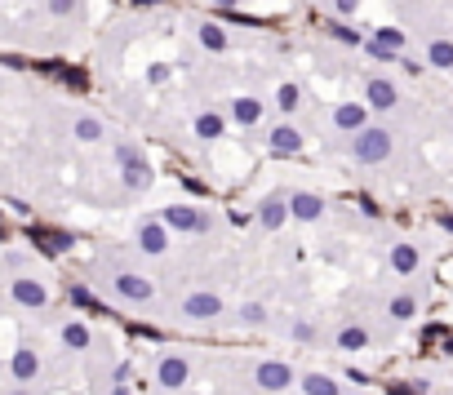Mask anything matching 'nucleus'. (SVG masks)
Segmentation results:
<instances>
[{
    "label": "nucleus",
    "mask_w": 453,
    "mask_h": 395,
    "mask_svg": "<svg viewBox=\"0 0 453 395\" xmlns=\"http://www.w3.org/2000/svg\"><path fill=\"white\" fill-rule=\"evenodd\" d=\"M386 152H391V138H386L382 129H364V134L356 138V156L360 160H382Z\"/></svg>",
    "instance_id": "nucleus-1"
},
{
    "label": "nucleus",
    "mask_w": 453,
    "mask_h": 395,
    "mask_svg": "<svg viewBox=\"0 0 453 395\" xmlns=\"http://www.w3.org/2000/svg\"><path fill=\"white\" fill-rule=\"evenodd\" d=\"M369 102H373V107H391V102H395V89H391L386 80H373V84H369Z\"/></svg>",
    "instance_id": "nucleus-2"
},
{
    "label": "nucleus",
    "mask_w": 453,
    "mask_h": 395,
    "mask_svg": "<svg viewBox=\"0 0 453 395\" xmlns=\"http://www.w3.org/2000/svg\"><path fill=\"white\" fill-rule=\"evenodd\" d=\"M431 62H436V67H453V45L436 40V45H431Z\"/></svg>",
    "instance_id": "nucleus-3"
},
{
    "label": "nucleus",
    "mask_w": 453,
    "mask_h": 395,
    "mask_svg": "<svg viewBox=\"0 0 453 395\" xmlns=\"http://www.w3.org/2000/svg\"><path fill=\"white\" fill-rule=\"evenodd\" d=\"M360 120H364L360 107H338V125L342 129H360Z\"/></svg>",
    "instance_id": "nucleus-4"
},
{
    "label": "nucleus",
    "mask_w": 453,
    "mask_h": 395,
    "mask_svg": "<svg viewBox=\"0 0 453 395\" xmlns=\"http://www.w3.org/2000/svg\"><path fill=\"white\" fill-rule=\"evenodd\" d=\"M276 147H280V152H294V147H298V134H294V129H276Z\"/></svg>",
    "instance_id": "nucleus-5"
},
{
    "label": "nucleus",
    "mask_w": 453,
    "mask_h": 395,
    "mask_svg": "<svg viewBox=\"0 0 453 395\" xmlns=\"http://www.w3.org/2000/svg\"><path fill=\"white\" fill-rule=\"evenodd\" d=\"M262 382H267V387H285L289 373H285V369H262Z\"/></svg>",
    "instance_id": "nucleus-6"
},
{
    "label": "nucleus",
    "mask_w": 453,
    "mask_h": 395,
    "mask_svg": "<svg viewBox=\"0 0 453 395\" xmlns=\"http://www.w3.org/2000/svg\"><path fill=\"white\" fill-rule=\"evenodd\" d=\"M378 45H386V49H400V32L382 27V32H378Z\"/></svg>",
    "instance_id": "nucleus-7"
},
{
    "label": "nucleus",
    "mask_w": 453,
    "mask_h": 395,
    "mask_svg": "<svg viewBox=\"0 0 453 395\" xmlns=\"http://www.w3.org/2000/svg\"><path fill=\"white\" fill-rule=\"evenodd\" d=\"M413 262H418L413 249H395V267H400V271H413Z\"/></svg>",
    "instance_id": "nucleus-8"
},
{
    "label": "nucleus",
    "mask_w": 453,
    "mask_h": 395,
    "mask_svg": "<svg viewBox=\"0 0 453 395\" xmlns=\"http://www.w3.org/2000/svg\"><path fill=\"white\" fill-rule=\"evenodd\" d=\"M169 222H178V227H196V218L187 209H169Z\"/></svg>",
    "instance_id": "nucleus-9"
},
{
    "label": "nucleus",
    "mask_w": 453,
    "mask_h": 395,
    "mask_svg": "<svg viewBox=\"0 0 453 395\" xmlns=\"http://www.w3.org/2000/svg\"><path fill=\"white\" fill-rule=\"evenodd\" d=\"M218 129H222V120H218V116H205V120H200V134H205V138H213Z\"/></svg>",
    "instance_id": "nucleus-10"
},
{
    "label": "nucleus",
    "mask_w": 453,
    "mask_h": 395,
    "mask_svg": "<svg viewBox=\"0 0 453 395\" xmlns=\"http://www.w3.org/2000/svg\"><path fill=\"white\" fill-rule=\"evenodd\" d=\"M222 40H226V36L218 32V27H205V45H213V49H222Z\"/></svg>",
    "instance_id": "nucleus-11"
},
{
    "label": "nucleus",
    "mask_w": 453,
    "mask_h": 395,
    "mask_svg": "<svg viewBox=\"0 0 453 395\" xmlns=\"http://www.w3.org/2000/svg\"><path fill=\"white\" fill-rule=\"evenodd\" d=\"M342 346H351V351H356V346H364V333H360V328H351V333H342Z\"/></svg>",
    "instance_id": "nucleus-12"
},
{
    "label": "nucleus",
    "mask_w": 453,
    "mask_h": 395,
    "mask_svg": "<svg viewBox=\"0 0 453 395\" xmlns=\"http://www.w3.org/2000/svg\"><path fill=\"white\" fill-rule=\"evenodd\" d=\"M334 36H338V40H347V45H360V36H356L351 27H334Z\"/></svg>",
    "instance_id": "nucleus-13"
},
{
    "label": "nucleus",
    "mask_w": 453,
    "mask_h": 395,
    "mask_svg": "<svg viewBox=\"0 0 453 395\" xmlns=\"http://www.w3.org/2000/svg\"><path fill=\"white\" fill-rule=\"evenodd\" d=\"M294 102H298V89H294V84H285V89H280V107H294Z\"/></svg>",
    "instance_id": "nucleus-14"
},
{
    "label": "nucleus",
    "mask_w": 453,
    "mask_h": 395,
    "mask_svg": "<svg viewBox=\"0 0 453 395\" xmlns=\"http://www.w3.org/2000/svg\"><path fill=\"white\" fill-rule=\"evenodd\" d=\"M165 382H174V387H178V382H183V364H165Z\"/></svg>",
    "instance_id": "nucleus-15"
},
{
    "label": "nucleus",
    "mask_w": 453,
    "mask_h": 395,
    "mask_svg": "<svg viewBox=\"0 0 453 395\" xmlns=\"http://www.w3.org/2000/svg\"><path fill=\"white\" fill-rule=\"evenodd\" d=\"M311 395H334V387L325 378H311Z\"/></svg>",
    "instance_id": "nucleus-16"
},
{
    "label": "nucleus",
    "mask_w": 453,
    "mask_h": 395,
    "mask_svg": "<svg viewBox=\"0 0 453 395\" xmlns=\"http://www.w3.org/2000/svg\"><path fill=\"white\" fill-rule=\"evenodd\" d=\"M18 298H27V302H40V289H32V285H18Z\"/></svg>",
    "instance_id": "nucleus-17"
},
{
    "label": "nucleus",
    "mask_w": 453,
    "mask_h": 395,
    "mask_svg": "<svg viewBox=\"0 0 453 395\" xmlns=\"http://www.w3.org/2000/svg\"><path fill=\"white\" fill-rule=\"evenodd\" d=\"M316 209H320V204L311 200V195H302V200H298V213H307V218H311V213H316Z\"/></svg>",
    "instance_id": "nucleus-18"
},
{
    "label": "nucleus",
    "mask_w": 453,
    "mask_h": 395,
    "mask_svg": "<svg viewBox=\"0 0 453 395\" xmlns=\"http://www.w3.org/2000/svg\"><path fill=\"white\" fill-rule=\"evenodd\" d=\"M391 311H395V315H400V320H404V315H413V302H409V298H400V302H395V307H391Z\"/></svg>",
    "instance_id": "nucleus-19"
},
{
    "label": "nucleus",
    "mask_w": 453,
    "mask_h": 395,
    "mask_svg": "<svg viewBox=\"0 0 453 395\" xmlns=\"http://www.w3.org/2000/svg\"><path fill=\"white\" fill-rule=\"evenodd\" d=\"M258 116V102H240V120H253Z\"/></svg>",
    "instance_id": "nucleus-20"
},
{
    "label": "nucleus",
    "mask_w": 453,
    "mask_h": 395,
    "mask_svg": "<svg viewBox=\"0 0 453 395\" xmlns=\"http://www.w3.org/2000/svg\"><path fill=\"white\" fill-rule=\"evenodd\" d=\"M80 138H98V125H93V120H80Z\"/></svg>",
    "instance_id": "nucleus-21"
},
{
    "label": "nucleus",
    "mask_w": 453,
    "mask_h": 395,
    "mask_svg": "<svg viewBox=\"0 0 453 395\" xmlns=\"http://www.w3.org/2000/svg\"><path fill=\"white\" fill-rule=\"evenodd\" d=\"M338 9H342V14H351V9H356V0H338Z\"/></svg>",
    "instance_id": "nucleus-22"
},
{
    "label": "nucleus",
    "mask_w": 453,
    "mask_h": 395,
    "mask_svg": "<svg viewBox=\"0 0 453 395\" xmlns=\"http://www.w3.org/2000/svg\"><path fill=\"white\" fill-rule=\"evenodd\" d=\"M218 5H235V0H218Z\"/></svg>",
    "instance_id": "nucleus-23"
},
{
    "label": "nucleus",
    "mask_w": 453,
    "mask_h": 395,
    "mask_svg": "<svg viewBox=\"0 0 453 395\" xmlns=\"http://www.w3.org/2000/svg\"><path fill=\"white\" fill-rule=\"evenodd\" d=\"M391 395H409V391H391Z\"/></svg>",
    "instance_id": "nucleus-24"
}]
</instances>
